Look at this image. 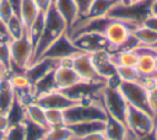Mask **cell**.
Returning a JSON list of instances; mask_svg holds the SVG:
<instances>
[{"mask_svg": "<svg viewBox=\"0 0 157 140\" xmlns=\"http://www.w3.org/2000/svg\"><path fill=\"white\" fill-rule=\"evenodd\" d=\"M67 31H69V27L64 20V17L55 9L54 4H52L48 7V10L44 11V28H43L39 41L37 42V44L33 49L32 60H31L29 65L32 63L37 61L38 59H40L42 55L44 54V52L48 49V47L54 41H56L60 36L67 33Z\"/></svg>", "mask_w": 157, "mask_h": 140, "instance_id": "6da1fadb", "label": "cell"}, {"mask_svg": "<svg viewBox=\"0 0 157 140\" xmlns=\"http://www.w3.org/2000/svg\"><path fill=\"white\" fill-rule=\"evenodd\" d=\"M108 117L102 101L101 95L99 98L87 102H77L70 108L64 111L65 124H75L82 122H92V120H105Z\"/></svg>", "mask_w": 157, "mask_h": 140, "instance_id": "7a4b0ae2", "label": "cell"}, {"mask_svg": "<svg viewBox=\"0 0 157 140\" xmlns=\"http://www.w3.org/2000/svg\"><path fill=\"white\" fill-rule=\"evenodd\" d=\"M101 101L108 115L125 124V117L129 104L117 86L105 84L101 90Z\"/></svg>", "mask_w": 157, "mask_h": 140, "instance_id": "3957f363", "label": "cell"}, {"mask_svg": "<svg viewBox=\"0 0 157 140\" xmlns=\"http://www.w3.org/2000/svg\"><path fill=\"white\" fill-rule=\"evenodd\" d=\"M33 54V45L27 36V32L17 38L10 41V58H11V69L10 72L25 71L29 65Z\"/></svg>", "mask_w": 157, "mask_h": 140, "instance_id": "277c9868", "label": "cell"}, {"mask_svg": "<svg viewBox=\"0 0 157 140\" xmlns=\"http://www.w3.org/2000/svg\"><path fill=\"white\" fill-rule=\"evenodd\" d=\"M119 91L121 92L123 97L128 102V104L136 107L139 109H142L151 115H155L150 108L148 103V91L142 86L140 81L136 82H125V81H119L118 86ZM156 117V115H155Z\"/></svg>", "mask_w": 157, "mask_h": 140, "instance_id": "5b68a950", "label": "cell"}, {"mask_svg": "<svg viewBox=\"0 0 157 140\" xmlns=\"http://www.w3.org/2000/svg\"><path fill=\"white\" fill-rule=\"evenodd\" d=\"M155 124H156V117L151 115L150 113L139 109L136 107L132 106H128V111H126V117H125V126L135 133L139 136L146 135L148 133H151L155 129Z\"/></svg>", "mask_w": 157, "mask_h": 140, "instance_id": "8992f818", "label": "cell"}, {"mask_svg": "<svg viewBox=\"0 0 157 140\" xmlns=\"http://www.w3.org/2000/svg\"><path fill=\"white\" fill-rule=\"evenodd\" d=\"M93 68L98 76L105 81L107 85L118 86L119 79L115 72V65L112 60V54L108 50H98L90 54Z\"/></svg>", "mask_w": 157, "mask_h": 140, "instance_id": "52a82bcc", "label": "cell"}, {"mask_svg": "<svg viewBox=\"0 0 157 140\" xmlns=\"http://www.w3.org/2000/svg\"><path fill=\"white\" fill-rule=\"evenodd\" d=\"M74 44L83 53H94L98 50H108L110 52V45L104 37L103 33L98 32H85L70 37Z\"/></svg>", "mask_w": 157, "mask_h": 140, "instance_id": "ba28073f", "label": "cell"}, {"mask_svg": "<svg viewBox=\"0 0 157 140\" xmlns=\"http://www.w3.org/2000/svg\"><path fill=\"white\" fill-rule=\"evenodd\" d=\"M80 52L81 50L74 44L70 36L67 33H65V34L60 36L56 41H54L48 47V49L44 52L42 58H48V59H53V60H56V61H61L64 59L72 58L75 54L80 53Z\"/></svg>", "mask_w": 157, "mask_h": 140, "instance_id": "9c48e42d", "label": "cell"}, {"mask_svg": "<svg viewBox=\"0 0 157 140\" xmlns=\"http://www.w3.org/2000/svg\"><path fill=\"white\" fill-rule=\"evenodd\" d=\"M131 33H132V29L126 22L110 18V21L108 22L103 32L104 37L107 38L110 45V53L118 50L126 42V39L131 36Z\"/></svg>", "mask_w": 157, "mask_h": 140, "instance_id": "30bf717a", "label": "cell"}, {"mask_svg": "<svg viewBox=\"0 0 157 140\" xmlns=\"http://www.w3.org/2000/svg\"><path fill=\"white\" fill-rule=\"evenodd\" d=\"M34 101L44 109H63V111L77 103L61 90H54V91L39 95L34 98Z\"/></svg>", "mask_w": 157, "mask_h": 140, "instance_id": "8fae6325", "label": "cell"}, {"mask_svg": "<svg viewBox=\"0 0 157 140\" xmlns=\"http://www.w3.org/2000/svg\"><path fill=\"white\" fill-rule=\"evenodd\" d=\"M70 65L83 81L105 82L96 72V70L93 68V64H92V60H91V56H90L88 53L80 52V53L75 54L72 58H70Z\"/></svg>", "mask_w": 157, "mask_h": 140, "instance_id": "7c38bea8", "label": "cell"}, {"mask_svg": "<svg viewBox=\"0 0 157 140\" xmlns=\"http://www.w3.org/2000/svg\"><path fill=\"white\" fill-rule=\"evenodd\" d=\"M54 80H55L58 90H61V91L72 87L80 81H83L77 75V72L71 68L70 59L61 60L59 65L54 69Z\"/></svg>", "mask_w": 157, "mask_h": 140, "instance_id": "4fadbf2b", "label": "cell"}, {"mask_svg": "<svg viewBox=\"0 0 157 140\" xmlns=\"http://www.w3.org/2000/svg\"><path fill=\"white\" fill-rule=\"evenodd\" d=\"M60 61L53 60V59H48V58H42L34 63H32L31 65H28L25 70L26 76L28 77V80L31 81V84H36L39 79H42L44 75H47L48 72L53 71Z\"/></svg>", "mask_w": 157, "mask_h": 140, "instance_id": "5bb4252c", "label": "cell"}, {"mask_svg": "<svg viewBox=\"0 0 157 140\" xmlns=\"http://www.w3.org/2000/svg\"><path fill=\"white\" fill-rule=\"evenodd\" d=\"M119 2H121V0H92L90 2L85 15L78 17V18L91 20V18L105 17L112 11V9L114 6H117Z\"/></svg>", "mask_w": 157, "mask_h": 140, "instance_id": "9a60e30c", "label": "cell"}, {"mask_svg": "<svg viewBox=\"0 0 157 140\" xmlns=\"http://www.w3.org/2000/svg\"><path fill=\"white\" fill-rule=\"evenodd\" d=\"M15 92L9 81V72L5 71L0 80V113H9L15 103Z\"/></svg>", "mask_w": 157, "mask_h": 140, "instance_id": "2e32d148", "label": "cell"}, {"mask_svg": "<svg viewBox=\"0 0 157 140\" xmlns=\"http://www.w3.org/2000/svg\"><path fill=\"white\" fill-rule=\"evenodd\" d=\"M53 4L55 9L59 11V14L64 17L69 29L70 27L77 21L80 17L78 7L75 0H53Z\"/></svg>", "mask_w": 157, "mask_h": 140, "instance_id": "e0dca14e", "label": "cell"}, {"mask_svg": "<svg viewBox=\"0 0 157 140\" xmlns=\"http://www.w3.org/2000/svg\"><path fill=\"white\" fill-rule=\"evenodd\" d=\"M23 111H25V119L39 125L42 128L48 129L47 122H45V109L43 107H40L36 101H32L27 104L23 106Z\"/></svg>", "mask_w": 157, "mask_h": 140, "instance_id": "ac0fdd59", "label": "cell"}, {"mask_svg": "<svg viewBox=\"0 0 157 140\" xmlns=\"http://www.w3.org/2000/svg\"><path fill=\"white\" fill-rule=\"evenodd\" d=\"M105 120H92V122H82V123H75V124H69L67 126L74 134L75 140L85 136L90 133L98 131V130H104L105 128Z\"/></svg>", "mask_w": 157, "mask_h": 140, "instance_id": "d6986e66", "label": "cell"}, {"mask_svg": "<svg viewBox=\"0 0 157 140\" xmlns=\"http://www.w3.org/2000/svg\"><path fill=\"white\" fill-rule=\"evenodd\" d=\"M40 12L42 11L37 6L34 0H22L21 10H20V18L26 28V32L28 31V28L32 26V23L36 21V18L38 17Z\"/></svg>", "mask_w": 157, "mask_h": 140, "instance_id": "ffe728a7", "label": "cell"}, {"mask_svg": "<svg viewBox=\"0 0 157 140\" xmlns=\"http://www.w3.org/2000/svg\"><path fill=\"white\" fill-rule=\"evenodd\" d=\"M128 128L125 126L124 123L114 119L113 117L108 115L107 117V122H105V128H104V133L107 135V139H112V140H124L125 134H126Z\"/></svg>", "mask_w": 157, "mask_h": 140, "instance_id": "44dd1931", "label": "cell"}, {"mask_svg": "<svg viewBox=\"0 0 157 140\" xmlns=\"http://www.w3.org/2000/svg\"><path fill=\"white\" fill-rule=\"evenodd\" d=\"M110 54H112V60L115 66H136L137 60H139V53L135 49L117 50Z\"/></svg>", "mask_w": 157, "mask_h": 140, "instance_id": "7402d4cb", "label": "cell"}, {"mask_svg": "<svg viewBox=\"0 0 157 140\" xmlns=\"http://www.w3.org/2000/svg\"><path fill=\"white\" fill-rule=\"evenodd\" d=\"M132 34L137 39L140 45L153 47L155 44H157V31H155V29H151L142 25H139L132 31Z\"/></svg>", "mask_w": 157, "mask_h": 140, "instance_id": "603a6c76", "label": "cell"}, {"mask_svg": "<svg viewBox=\"0 0 157 140\" xmlns=\"http://www.w3.org/2000/svg\"><path fill=\"white\" fill-rule=\"evenodd\" d=\"M39 140H75L72 131L67 125L48 128Z\"/></svg>", "mask_w": 157, "mask_h": 140, "instance_id": "cb8c5ba5", "label": "cell"}, {"mask_svg": "<svg viewBox=\"0 0 157 140\" xmlns=\"http://www.w3.org/2000/svg\"><path fill=\"white\" fill-rule=\"evenodd\" d=\"M10 41L7 36H0V63L1 68L10 72L11 69V58H10Z\"/></svg>", "mask_w": 157, "mask_h": 140, "instance_id": "d4e9b609", "label": "cell"}, {"mask_svg": "<svg viewBox=\"0 0 157 140\" xmlns=\"http://www.w3.org/2000/svg\"><path fill=\"white\" fill-rule=\"evenodd\" d=\"M43 28H44V12H40L38 15V17L36 18V21L32 23V26L27 31V36H28L32 45H33V49H34L37 42L39 41V38L42 36Z\"/></svg>", "mask_w": 157, "mask_h": 140, "instance_id": "484cf974", "label": "cell"}, {"mask_svg": "<svg viewBox=\"0 0 157 140\" xmlns=\"http://www.w3.org/2000/svg\"><path fill=\"white\" fill-rule=\"evenodd\" d=\"M6 29H7V34L11 39H17L26 33V28H25L21 18L16 15H13L6 22Z\"/></svg>", "mask_w": 157, "mask_h": 140, "instance_id": "4316f807", "label": "cell"}, {"mask_svg": "<svg viewBox=\"0 0 157 140\" xmlns=\"http://www.w3.org/2000/svg\"><path fill=\"white\" fill-rule=\"evenodd\" d=\"M115 72L119 81L136 82L141 79V75L135 66H115Z\"/></svg>", "mask_w": 157, "mask_h": 140, "instance_id": "83f0119b", "label": "cell"}, {"mask_svg": "<svg viewBox=\"0 0 157 140\" xmlns=\"http://www.w3.org/2000/svg\"><path fill=\"white\" fill-rule=\"evenodd\" d=\"M45 122L48 128L63 126L65 124L64 111L63 109H45Z\"/></svg>", "mask_w": 157, "mask_h": 140, "instance_id": "f1b7e54d", "label": "cell"}, {"mask_svg": "<svg viewBox=\"0 0 157 140\" xmlns=\"http://www.w3.org/2000/svg\"><path fill=\"white\" fill-rule=\"evenodd\" d=\"M6 140H26L25 122L11 124L6 130Z\"/></svg>", "mask_w": 157, "mask_h": 140, "instance_id": "f546056e", "label": "cell"}, {"mask_svg": "<svg viewBox=\"0 0 157 140\" xmlns=\"http://www.w3.org/2000/svg\"><path fill=\"white\" fill-rule=\"evenodd\" d=\"M15 14H13V11H12V9H11V6H10V4H9V1L7 0H1L0 1V18L5 22V25H6V22L13 16Z\"/></svg>", "mask_w": 157, "mask_h": 140, "instance_id": "4dcf8cb0", "label": "cell"}, {"mask_svg": "<svg viewBox=\"0 0 157 140\" xmlns=\"http://www.w3.org/2000/svg\"><path fill=\"white\" fill-rule=\"evenodd\" d=\"M76 140H107V135H105L104 130H98V131L90 133L85 136H81Z\"/></svg>", "mask_w": 157, "mask_h": 140, "instance_id": "1f68e13d", "label": "cell"}, {"mask_svg": "<svg viewBox=\"0 0 157 140\" xmlns=\"http://www.w3.org/2000/svg\"><path fill=\"white\" fill-rule=\"evenodd\" d=\"M142 26L147 27V28H151V29H155L157 31V16L152 15V14H148L141 22Z\"/></svg>", "mask_w": 157, "mask_h": 140, "instance_id": "d6a6232c", "label": "cell"}, {"mask_svg": "<svg viewBox=\"0 0 157 140\" xmlns=\"http://www.w3.org/2000/svg\"><path fill=\"white\" fill-rule=\"evenodd\" d=\"M148 103L152 113L157 117V88L148 91Z\"/></svg>", "mask_w": 157, "mask_h": 140, "instance_id": "836d02e7", "label": "cell"}, {"mask_svg": "<svg viewBox=\"0 0 157 140\" xmlns=\"http://www.w3.org/2000/svg\"><path fill=\"white\" fill-rule=\"evenodd\" d=\"M10 119H9V115L6 113H0V130H4L6 131L10 126Z\"/></svg>", "mask_w": 157, "mask_h": 140, "instance_id": "e575fe53", "label": "cell"}, {"mask_svg": "<svg viewBox=\"0 0 157 140\" xmlns=\"http://www.w3.org/2000/svg\"><path fill=\"white\" fill-rule=\"evenodd\" d=\"M75 1H76V4H77L78 12H80V17H81V16L85 15V12H86V10H87V7H88V5H90V2H91L92 0H75Z\"/></svg>", "mask_w": 157, "mask_h": 140, "instance_id": "d590c367", "label": "cell"}, {"mask_svg": "<svg viewBox=\"0 0 157 140\" xmlns=\"http://www.w3.org/2000/svg\"><path fill=\"white\" fill-rule=\"evenodd\" d=\"M7 1H9L10 6H11V9H12L13 14H15L16 16H18V17H20V10H21L22 0H7Z\"/></svg>", "mask_w": 157, "mask_h": 140, "instance_id": "8d00e7d4", "label": "cell"}, {"mask_svg": "<svg viewBox=\"0 0 157 140\" xmlns=\"http://www.w3.org/2000/svg\"><path fill=\"white\" fill-rule=\"evenodd\" d=\"M34 1H36L37 6L39 7V10H40L42 12L47 11V10H48V7L53 4V0H34Z\"/></svg>", "mask_w": 157, "mask_h": 140, "instance_id": "74e56055", "label": "cell"}, {"mask_svg": "<svg viewBox=\"0 0 157 140\" xmlns=\"http://www.w3.org/2000/svg\"><path fill=\"white\" fill-rule=\"evenodd\" d=\"M150 14L157 16V1L156 0H151V4H150Z\"/></svg>", "mask_w": 157, "mask_h": 140, "instance_id": "f35d334b", "label": "cell"}, {"mask_svg": "<svg viewBox=\"0 0 157 140\" xmlns=\"http://www.w3.org/2000/svg\"><path fill=\"white\" fill-rule=\"evenodd\" d=\"M0 36H7L9 37L7 29H6V25H5V22L1 18H0Z\"/></svg>", "mask_w": 157, "mask_h": 140, "instance_id": "ab89813d", "label": "cell"}, {"mask_svg": "<svg viewBox=\"0 0 157 140\" xmlns=\"http://www.w3.org/2000/svg\"><path fill=\"white\" fill-rule=\"evenodd\" d=\"M140 140H156V138H155V133H153V130H152L151 133H148V134H146V135H142V136H140Z\"/></svg>", "mask_w": 157, "mask_h": 140, "instance_id": "60d3db41", "label": "cell"}, {"mask_svg": "<svg viewBox=\"0 0 157 140\" xmlns=\"http://www.w3.org/2000/svg\"><path fill=\"white\" fill-rule=\"evenodd\" d=\"M137 1H141V0H121V2L125 4V5H130V4H134V2H137Z\"/></svg>", "mask_w": 157, "mask_h": 140, "instance_id": "b9f144b4", "label": "cell"}, {"mask_svg": "<svg viewBox=\"0 0 157 140\" xmlns=\"http://www.w3.org/2000/svg\"><path fill=\"white\" fill-rule=\"evenodd\" d=\"M0 140H6V131L0 130Z\"/></svg>", "mask_w": 157, "mask_h": 140, "instance_id": "7bdbcfd3", "label": "cell"}, {"mask_svg": "<svg viewBox=\"0 0 157 140\" xmlns=\"http://www.w3.org/2000/svg\"><path fill=\"white\" fill-rule=\"evenodd\" d=\"M156 88H157V74H156Z\"/></svg>", "mask_w": 157, "mask_h": 140, "instance_id": "ee69618b", "label": "cell"}, {"mask_svg": "<svg viewBox=\"0 0 157 140\" xmlns=\"http://www.w3.org/2000/svg\"><path fill=\"white\" fill-rule=\"evenodd\" d=\"M156 66H157V55H156Z\"/></svg>", "mask_w": 157, "mask_h": 140, "instance_id": "f6af8a7d", "label": "cell"}, {"mask_svg": "<svg viewBox=\"0 0 157 140\" xmlns=\"http://www.w3.org/2000/svg\"><path fill=\"white\" fill-rule=\"evenodd\" d=\"M0 69H1V63H0Z\"/></svg>", "mask_w": 157, "mask_h": 140, "instance_id": "bcb514c9", "label": "cell"}, {"mask_svg": "<svg viewBox=\"0 0 157 140\" xmlns=\"http://www.w3.org/2000/svg\"><path fill=\"white\" fill-rule=\"evenodd\" d=\"M107 140H112V139H107Z\"/></svg>", "mask_w": 157, "mask_h": 140, "instance_id": "7dc6e473", "label": "cell"}, {"mask_svg": "<svg viewBox=\"0 0 157 140\" xmlns=\"http://www.w3.org/2000/svg\"><path fill=\"white\" fill-rule=\"evenodd\" d=\"M156 1H157V0H156Z\"/></svg>", "mask_w": 157, "mask_h": 140, "instance_id": "c3c4849f", "label": "cell"}, {"mask_svg": "<svg viewBox=\"0 0 157 140\" xmlns=\"http://www.w3.org/2000/svg\"><path fill=\"white\" fill-rule=\"evenodd\" d=\"M0 1H1V0H0Z\"/></svg>", "mask_w": 157, "mask_h": 140, "instance_id": "681fc988", "label": "cell"}]
</instances>
